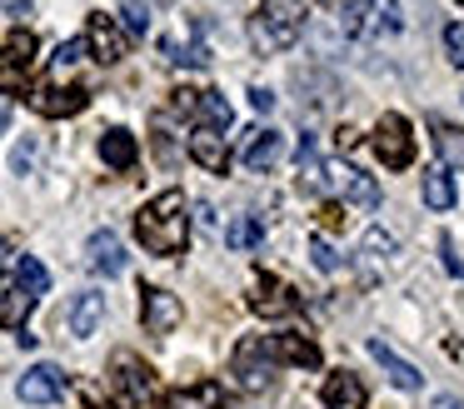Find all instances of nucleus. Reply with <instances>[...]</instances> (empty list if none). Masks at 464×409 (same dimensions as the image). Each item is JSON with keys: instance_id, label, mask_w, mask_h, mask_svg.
<instances>
[{"instance_id": "1", "label": "nucleus", "mask_w": 464, "mask_h": 409, "mask_svg": "<svg viewBox=\"0 0 464 409\" xmlns=\"http://www.w3.org/2000/svg\"><path fill=\"white\" fill-rule=\"evenodd\" d=\"M135 239H140L150 255H160V259L180 255L185 239H190V215H185L180 190H160V195L135 215Z\"/></svg>"}, {"instance_id": "2", "label": "nucleus", "mask_w": 464, "mask_h": 409, "mask_svg": "<svg viewBox=\"0 0 464 409\" xmlns=\"http://www.w3.org/2000/svg\"><path fill=\"white\" fill-rule=\"evenodd\" d=\"M111 389H115V409H160L165 404L155 369L140 355H130V349H121L111 359Z\"/></svg>"}, {"instance_id": "3", "label": "nucleus", "mask_w": 464, "mask_h": 409, "mask_svg": "<svg viewBox=\"0 0 464 409\" xmlns=\"http://www.w3.org/2000/svg\"><path fill=\"white\" fill-rule=\"evenodd\" d=\"M300 25H304L300 0H265L250 20V40L265 55H280V50H290L295 40H300Z\"/></svg>"}, {"instance_id": "4", "label": "nucleus", "mask_w": 464, "mask_h": 409, "mask_svg": "<svg viewBox=\"0 0 464 409\" xmlns=\"http://www.w3.org/2000/svg\"><path fill=\"white\" fill-rule=\"evenodd\" d=\"M374 155L384 160V170H404L414 160V135H410V120L404 115H380V125H374Z\"/></svg>"}, {"instance_id": "5", "label": "nucleus", "mask_w": 464, "mask_h": 409, "mask_svg": "<svg viewBox=\"0 0 464 409\" xmlns=\"http://www.w3.org/2000/svg\"><path fill=\"white\" fill-rule=\"evenodd\" d=\"M230 369L240 375L245 389H270V379H275V355H270V345H265V335L240 339V345H235V355H230Z\"/></svg>"}, {"instance_id": "6", "label": "nucleus", "mask_w": 464, "mask_h": 409, "mask_svg": "<svg viewBox=\"0 0 464 409\" xmlns=\"http://www.w3.org/2000/svg\"><path fill=\"white\" fill-rule=\"evenodd\" d=\"M140 319H145V335H175L180 329V319H185V305L170 295V289H160V285H145L140 289Z\"/></svg>"}, {"instance_id": "7", "label": "nucleus", "mask_w": 464, "mask_h": 409, "mask_svg": "<svg viewBox=\"0 0 464 409\" xmlns=\"http://www.w3.org/2000/svg\"><path fill=\"white\" fill-rule=\"evenodd\" d=\"M91 105V90L85 85H35L31 90V110L35 115H45V120H65V115H81V110Z\"/></svg>"}, {"instance_id": "8", "label": "nucleus", "mask_w": 464, "mask_h": 409, "mask_svg": "<svg viewBox=\"0 0 464 409\" xmlns=\"http://www.w3.org/2000/svg\"><path fill=\"white\" fill-rule=\"evenodd\" d=\"M15 394H21V404H55L65 394V369L61 365H31L15 379Z\"/></svg>"}, {"instance_id": "9", "label": "nucleus", "mask_w": 464, "mask_h": 409, "mask_svg": "<svg viewBox=\"0 0 464 409\" xmlns=\"http://www.w3.org/2000/svg\"><path fill=\"white\" fill-rule=\"evenodd\" d=\"M250 309H255V315H265V319H285V315L300 309V299H295V289L285 285V279L260 275V279H255V295H250Z\"/></svg>"}, {"instance_id": "10", "label": "nucleus", "mask_w": 464, "mask_h": 409, "mask_svg": "<svg viewBox=\"0 0 464 409\" xmlns=\"http://www.w3.org/2000/svg\"><path fill=\"white\" fill-rule=\"evenodd\" d=\"M85 45L95 50V60H101V65H115V60L125 55V30L115 25V15H105V10H91V25H85Z\"/></svg>"}, {"instance_id": "11", "label": "nucleus", "mask_w": 464, "mask_h": 409, "mask_svg": "<svg viewBox=\"0 0 464 409\" xmlns=\"http://www.w3.org/2000/svg\"><path fill=\"white\" fill-rule=\"evenodd\" d=\"M190 160L210 175H225L230 170V145H225V130H210V125H195L190 135Z\"/></svg>"}, {"instance_id": "12", "label": "nucleus", "mask_w": 464, "mask_h": 409, "mask_svg": "<svg viewBox=\"0 0 464 409\" xmlns=\"http://www.w3.org/2000/svg\"><path fill=\"white\" fill-rule=\"evenodd\" d=\"M280 150H285V140H280V130H250L245 135V150H240V160H245V170H255V175H265V170H275L280 165Z\"/></svg>"}, {"instance_id": "13", "label": "nucleus", "mask_w": 464, "mask_h": 409, "mask_svg": "<svg viewBox=\"0 0 464 409\" xmlns=\"http://www.w3.org/2000/svg\"><path fill=\"white\" fill-rule=\"evenodd\" d=\"M85 255H91L95 275H105V279L125 275V245H121V235H115V229H95L91 245H85Z\"/></svg>"}, {"instance_id": "14", "label": "nucleus", "mask_w": 464, "mask_h": 409, "mask_svg": "<svg viewBox=\"0 0 464 409\" xmlns=\"http://www.w3.org/2000/svg\"><path fill=\"white\" fill-rule=\"evenodd\" d=\"M31 309H35V299L15 285V275H0V329H15V335H21Z\"/></svg>"}, {"instance_id": "15", "label": "nucleus", "mask_w": 464, "mask_h": 409, "mask_svg": "<svg viewBox=\"0 0 464 409\" xmlns=\"http://www.w3.org/2000/svg\"><path fill=\"white\" fill-rule=\"evenodd\" d=\"M265 345H270L275 365H300V369L320 365V345H314V339H304V335H270Z\"/></svg>"}, {"instance_id": "16", "label": "nucleus", "mask_w": 464, "mask_h": 409, "mask_svg": "<svg viewBox=\"0 0 464 409\" xmlns=\"http://www.w3.org/2000/svg\"><path fill=\"white\" fill-rule=\"evenodd\" d=\"M101 319H105V295H101V289L75 295V305H71V335L75 339H91L95 329H101Z\"/></svg>"}, {"instance_id": "17", "label": "nucleus", "mask_w": 464, "mask_h": 409, "mask_svg": "<svg viewBox=\"0 0 464 409\" xmlns=\"http://www.w3.org/2000/svg\"><path fill=\"white\" fill-rule=\"evenodd\" d=\"M364 349H370V355L380 359V369L390 375V385H394V389H420V369H414L410 359H400V355H394V349L384 345V339H370Z\"/></svg>"}, {"instance_id": "18", "label": "nucleus", "mask_w": 464, "mask_h": 409, "mask_svg": "<svg viewBox=\"0 0 464 409\" xmlns=\"http://www.w3.org/2000/svg\"><path fill=\"white\" fill-rule=\"evenodd\" d=\"M324 409H364V385H360V375L340 369V375L324 379Z\"/></svg>"}, {"instance_id": "19", "label": "nucleus", "mask_w": 464, "mask_h": 409, "mask_svg": "<svg viewBox=\"0 0 464 409\" xmlns=\"http://www.w3.org/2000/svg\"><path fill=\"white\" fill-rule=\"evenodd\" d=\"M101 160H105L111 170H135L140 145H135L130 130H105V135H101Z\"/></svg>"}, {"instance_id": "20", "label": "nucleus", "mask_w": 464, "mask_h": 409, "mask_svg": "<svg viewBox=\"0 0 464 409\" xmlns=\"http://www.w3.org/2000/svg\"><path fill=\"white\" fill-rule=\"evenodd\" d=\"M160 409H225V389L215 385V379H205V385H190V389H175V394L165 399Z\"/></svg>"}, {"instance_id": "21", "label": "nucleus", "mask_w": 464, "mask_h": 409, "mask_svg": "<svg viewBox=\"0 0 464 409\" xmlns=\"http://www.w3.org/2000/svg\"><path fill=\"white\" fill-rule=\"evenodd\" d=\"M340 195L350 200V205H360V209L380 205V185H374V175H364V170H354V165L340 170Z\"/></svg>"}, {"instance_id": "22", "label": "nucleus", "mask_w": 464, "mask_h": 409, "mask_svg": "<svg viewBox=\"0 0 464 409\" xmlns=\"http://www.w3.org/2000/svg\"><path fill=\"white\" fill-rule=\"evenodd\" d=\"M195 115H200V125H210V130H230L235 110H230V100H225L220 90H200V95H195Z\"/></svg>"}, {"instance_id": "23", "label": "nucleus", "mask_w": 464, "mask_h": 409, "mask_svg": "<svg viewBox=\"0 0 464 409\" xmlns=\"http://www.w3.org/2000/svg\"><path fill=\"white\" fill-rule=\"evenodd\" d=\"M424 205H430V209H450L454 205V175L444 165L424 170Z\"/></svg>"}, {"instance_id": "24", "label": "nucleus", "mask_w": 464, "mask_h": 409, "mask_svg": "<svg viewBox=\"0 0 464 409\" xmlns=\"http://www.w3.org/2000/svg\"><path fill=\"white\" fill-rule=\"evenodd\" d=\"M374 15H380V0H350V5H344V15H340V30L350 40H360V35H370Z\"/></svg>"}, {"instance_id": "25", "label": "nucleus", "mask_w": 464, "mask_h": 409, "mask_svg": "<svg viewBox=\"0 0 464 409\" xmlns=\"http://www.w3.org/2000/svg\"><path fill=\"white\" fill-rule=\"evenodd\" d=\"M15 285H21L31 299H41L45 289H51V269H45L35 255H21V259H15Z\"/></svg>"}, {"instance_id": "26", "label": "nucleus", "mask_w": 464, "mask_h": 409, "mask_svg": "<svg viewBox=\"0 0 464 409\" xmlns=\"http://www.w3.org/2000/svg\"><path fill=\"white\" fill-rule=\"evenodd\" d=\"M225 245H230V249H255V245H265V219H260V215H240L230 229H225Z\"/></svg>"}, {"instance_id": "27", "label": "nucleus", "mask_w": 464, "mask_h": 409, "mask_svg": "<svg viewBox=\"0 0 464 409\" xmlns=\"http://www.w3.org/2000/svg\"><path fill=\"white\" fill-rule=\"evenodd\" d=\"M300 185L304 190H324V160L314 155V140H300Z\"/></svg>"}, {"instance_id": "28", "label": "nucleus", "mask_w": 464, "mask_h": 409, "mask_svg": "<svg viewBox=\"0 0 464 409\" xmlns=\"http://www.w3.org/2000/svg\"><path fill=\"white\" fill-rule=\"evenodd\" d=\"M160 55L170 60V65H210V50L205 45H180L175 35L160 40Z\"/></svg>"}, {"instance_id": "29", "label": "nucleus", "mask_w": 464, "mask_h": 409, "mask_svg": "<svg viewBox=\"0 0 464 409\" xmlns=\"http://www.w3.org/2000/svg\"><path fill=\"white\" fill-rule=\"evenodd\" d=\"M434 145H440V155H444V170H450V165H464V130L434 125Z\"/></svg>"}, {"instance_id": "30", "label": "nucleus", "mask_w": 464, "mask_h": 409, "mask_svg": "<svg viewBox=\"0 0 464 409\" xmlns=\"http://www.w3.org/2000/svg\"><path fill=\"white\" fill-rule=\"evenodd\" d=\"M21 85H25V65H15L11 50L0 45V95H11V90H21Z\"/></svg>"}, {"instance_id": "31", "label": "nucleus", "mask_w": 464, "mask_h": 409, "mask_svg": "<svg viewBox=\"0 0 464 409\" xmlns=\"http://www.w3.org/2000/svg\"><path fill=\"white\" fill-rule=\"evenodd\" d=\"M310 259H314V269H324V275H334V269H340V255H334V245L324 235L310 239Z\"/></svg>"}, {"instance_id": "32", "label": "nucleus", "mask_w": 464, "mask_h": 409, "mask_svg": "<svg viewBox=\"0 0 464 409\" xmlns=\"http://www.w3.org/2000/svg\"><path fill=\"white\" fill-rule=\"evenodd\" d=\"M125 30H130V35H145V30H150V10H145L140 0H125Z\"/></svg>"}, {"instance_id": "33", "label": "nucleus", "mask_w": 464, "mask_h": 409, "mask_svg": "<svg viewBox=\"0 0 464 409\" xmlns=\"http://www.w3.org/2000/svg\"><path fill=\"white\" fill-rule=\"evenodd\" d=\"M444 50H450L454 65H464V25L454 20V25H444Z\"/></svg>"}, {"instance_id": "34", "label": "nucleus", "mask_w": 464, "mask_h": 409, "mask_svg": "<svg viewBox=\"0 0 464 409\" xmlns=\"http://www.w3.org/2000/svg\"><path fill=\"white\" fill-rule=\"evenodd\" d=\"M364 249H370V255H394V249H400V239L384 235V229H370V235H364Z\"/></svg>"}, {"instance_id": "35", "label": "nucleus", "mask_w": 464, "mask_h": 409, "mask_svg": "<svg viewBox=\"0 0 464 409\" xmlns=\"http://www.w3.org/2000/svg\"><path fill=\"white\" fill-rule=\"evenodd\" d=\"M81 55H85V40H65V45L55 50V70H71Z\"/></svg>"}, {"instance_id": "36", "label": "nucleus", "mask_w": 464, "mask_h": 409, "mask_svg": "<svg viewBox=\"0 0 464 409\" xmlns=\"http://www.w3.org/2000/svg\"><path fill=\"white\" fill-rule=\"evenodd\" d=\"M440 249H444V269L464 279V265H459V255H454V239H450V235H440Z\"/></svg>"}, {"instance_id": "37", "label": "nucleus", "mask_w": 464, "mask_h": 409, "mask_svg": "<svg viewBox=\"0 0 464 409\" xmlns=\"http://www.w3.org/2000/svg\"><path fill=\"white\" fill-rule=\"evenodd\" d=\"M250 105H255V110H260V115H265V110H275V90H265V85H255V90H250Z\"/></svg>"}, {"instance_id": "38", "label": "nucleus", "mask_w": 464, "mask_h": 409, "mask_svg": "<svg viewBox=\"0 0 464 409\" xmlns=\"http://www.w3.org/2000/svg\"><path fill=\"white\" fill-rule=\"evenodd\" d=\"M320 225H330V229H334V225H344L340 205H324V209H320Z\"/></svg>"}, {"instance_id": "39", "label": "nucleus", "mask_w": 464, "mask_h": 409, "mask_svg": "<svg viewBox=\"0 0 464 409\" xmlns=\"http://www.w3.org/2000/svg\"><path fill=\"white\" fill-rule=\"evenodd\" d=\"M430 409H459V399H454V394H440V399H434Z\"/></svg>"}, {"instance_id": "40", "label": "nucleus", "mask_w": 464, "mask_h": 409, "mask_svg": "<svg viewBox=\"0 0 464 409\" xmlns=\"http://www.w3.org/2000/svg\"><path fill=\"white\" fill-rule=\"evenodd\" d=\"M5 125H11V100L0 95V130H5Z\"/></svg>"}, {"instance_id": "41", "label": "nucleus", "mask_w": 464, "mask_h": 409, "mask_svg": "<svg viewBox=\"0 0 464 409\" xmlns=\"http://www.w3.org/2000/svg\"><path fill=\"white\" fill-rule=\"evenodd\" d=\"M85 409H115V404H85Z\"/></svg>"}, {"instance_id": "42", "label": "nucleus", "mask_w": 464, "mask_h": 409, "mask_svg": "<svg viewBox=\"0 0 464 409\" xmlns=\"http://www.w3.org/2000/svg\"><path fill=\"white\" fill-rule=\"evenodd\" d=\"M0 255H5V245H0Z\"/></svg>"}, {"instance_id": "43", "label": "nucleus", "mask_w": 464, "mask_h": 409, "mask_svg": "<svg viewBox=\"0 0 464 409\" xmlns=\"http://www.w3.org/2000/svg\"><path fill=\"white\" fill-rule=\"evenodd\" d=\"M459 5H464V0H459Z\"/></svg>"}]
</instances>
